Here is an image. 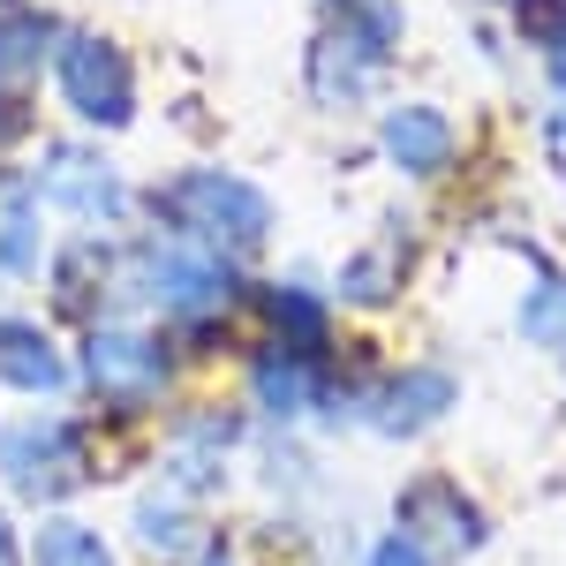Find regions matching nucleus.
Here are the masks:
<instances>
[{
  "mask_svg": "<svg viewBox=\"0 0 566 566\" xmlns=\"http://www.w3.org/2000/svg\"><path fill=\"white\" fill-rule=\"evenodd\" d=\"M151 212L167 219V234H181V242H197V250H212L227 264L258 258L264 242H272V197L250 175H227V167H189V175H175L151 197Z\"/></svg>",
  "mask_w": 566,
  "mask_h": 566,
  "instance_id": "f257e3e1",
  "label": "nucleus"
},
{
  "mask_svg": "<svg viewBox=\"0 0 566 566\" xmlns=\"http://www.w3.org/2000/svg\"><path fill=\"white\" fill-rule=\"evenodd\" d=\"M122 287H136L144 303H159L167 317H181V325H205V317H219V310L234 303V272H227V258L181 242V234L136 242L129 258H122Z\"/></svg>",
  "mask_w": 566,
  "mask_h": 566,
  "instance_id": "f03ea898",
  "label": "nucleus"
},
{
  "mask_svg": "<svg viewBox=\"0 0 566 566\" xmlns=\"http://www.w3.org/2000/svg\"><path fill=\"white\" fill-rule=\"evenodd\" d=\"M53 91L84 129H129L136 122V61L106 31H61L53 45Z\"/></svg>",
  "mask_w": 566,
  "mask_h": 566,
  "instance_id": "7ed1b4c3",
  "label": "nucleus"
},
{
  "mask_svg": "<svg viewBox=\"0 0 566 566\" xmlns=\"http://www.w3.org/2000/svg\"><path fill=\"white\" fill-rule=\"evenodd\" d=\"M0 476H8L15 499H31V506L69 499V491L91 476L84 431H76L69 416H23V423H8V431H0Z\"/></svg>",
  "mask_w": 566,
  "mask_h": 566,
  "instance_id": "20e7f679",
  "label": "nucleus"
},
{
  "mask_svg": "<svg viewBox=\"0 0 566 566\" xmlns=\"http://www.w3.org/2000/svg\"><path fill=\"white\" fill-rule=\"evenodd\" d=\"M167 378H175L167 340L129 333V325H91V340H84V386H91L98 408H114V416H144V408H159Z\"/></svg>",
  "mask_w": 566,
  "mask_h": 566,
  "instance_id": "39448f33",
  "label": "nucleus"
},
{
  "mask_svg": "<svg viewBox=\"0 0 566 566\" xmlns=\"http://www.w3.org/2000/svg\"><path fill=\"white\" fill-rule=\"evenodd\" d=\"M39 197L53 205V212H69L84 234H106V227H122L129 219V181H122V167L106 159V151H91V144H45V167L39 175Z\"/></svg>",
  "mask_w": 566,
  "mask_h": 566,
  "instance_id": "423d86ee",
  "label": "nucleus"
},
{
  "mask_svg": "<svg viewBox=\"0 0 566 566\" xmlns=\"http://www.w3.org/2000/svg\"><path fill=\"white\" fill-rule=\"evenodd\" d=\"M378 76H386V53H370L363 39H348L340 23L317 31L310 53H303V84H310V98H317L325 114H355V106L378 91Z\"/></svg>",
  "mask_w": 566,
  "mask_h": 566,
  "instance_id": "0eeeda50",
  "label": "nucleus"
},
{
  "mask_svg": "<svg viewBox=\"0 0 566 566\" xmlns=\"http://www.w3.org/2000/svg\"><path fill=\"white\" fill-rule=\"evenodd\" d=\"M453 144L461 136H453V122L438 114L431 98H400V106H386V122H378V151L408 181H438L453 167Z\"/></svg>",
  "mask_w": 566,
  "mask_h": 566,
  "instance_id": "6e6552de",
  "label": "nucleus"
},
{
  "mask_svg": "<svg viewBox=\"0 0 566 566\" xmlns=\"http://www.w3.org/2000/svg\"><path fill=\"white\" fill-rule=\"evenodd\" d=\"M400 528L416 544H438V552H476L483 544V514L461 499V483H446V476H423L400 491Z\"/></svg>",
  "mask_w": 566,
  "mask_h": 566,
  "instance_id": "1a4fd4ad",
  "label": "nucleus"
},
{
  "mask_svg": "<svg viewBox=\"0 0 566 566\" xmlns=\"http://www.w3.org/2000/svg\"><path fill=\"white\" fill-rule=\"evenodd\" d=\"M45 258V197L23 167H0V272H39Z\"/></svg>",
  "mask_w": 566,
  "mask_h": 566,
  "instance_id": "9d476101",
  "label": "nucleus"
},
{
  "mask_svg": "<svg viewBox=\"0 0 566 566\" xmlns=\"http://www.w3.org/2000/svg\"><path fill=\"white\" fill-rule=\"evenodd\" d=\"M227 446H234V416H219V408H197V416H181L175 438H167V476L181 491H205L219 483V461H227Z\"/></svg>",
  "mask_w": 566,
  "mask_h": 566,
  "instance_id": "9b49d317",
  "label": "nucleus"
},
{
  "mask_svg": "<svg viewBox=\"0 0 566 566\" xmlns=\"http://www.w3.org/2000/svg\"><path fill=\"white\" fill-rule=\"evenodd\" d=\"M53 45H61V23L45 8H23L8 0L0 8V84H39V69H53Z\"/></svg>",
  "mask_w": 566,
  "mask_h": 566,
  "instance_id": "f8f14e48",
  "label": "nucleus"
},
{
  "mask_svg": "<svg viewBox=\"0 0 566 566\" xmlns=\"http://www.w3.org/2000/svg\"><path fill=\"white\" fill-rule=\"evenodd\" d=\"M0 386H15V392H61L69 386V363L53 355V340H45L31 317H0Z\"/></svg>",
  "mask_w": 566,
  "mask_h": 566,
  "instance_id": "ddd939ff",
  "label": "nucleus"
},
{
  "mask_svg": "<svg viewBox=\"0 0 566 566\" xmlns=\"http://www.w3.org/2000/svg\"><path fill=\"white\" fill-rule=\"evenodd\" d=\"M106 280H122V258H114L98 234H84L76 250H61V264H53V303L69 310V317H98Z\"/></svg>",
  "mask_w": 566,
  "mask_h": 566,
  "instance_id": "4468645a",
  "label": "nucleus"
},
{
  "mask_svg": "<svg viewBox=\"0 0 566 566\" xmlns=\"http://www.w3.org/2000/svg\"><path fill=\"white\" fill-rule=\"evenodd\" d=\"M446 408H453V378H446V370H400V378L378 392V431L408 438V431H423V423H438Z\"/></svg>",
  "mask_w": 566,
  "mask_h": 566,
  "instance_id": "2eb2a0df",
  "label": "nucleus"
},
{
  "mask_svg": "<svg viewBox=\"0 0 566 566\" xmlns=\"http://www.w3.org/2000/svg\"><path fill=\"white\" fill-rule=\"evenodd\" d=\"M400 272H408V234H378L370 250H355V258L340 264V295L363 303V310H378V303H392Z\"/></svg>",
  "mask_w": 566,
  "mask_h": 566,
  "instance_id": "dca6fc26",
  "label": "nucleus"
},
{
  "mask_svg": "<svg viewBox=\"0 0 566 566\" xmlns=\"http://www.w3.org/2000/svg\"><path fill=\"white\" fill-rule=\"evenodd\" d=\"M272 340L295 355H325V303L310 287H272Z\"/></svg>",
  "mask_w": 566,
  "mask_h": 566,
  "instance_id": "f3484780",
  "label": "nucleus"
},
{
  "mask_svg": "<svg viewBox=\"0 0 566 566\" xmlns=\"http://www.w3.org/2000/svg\"><path fill=\"white\" fill-rule=\"evenodd\" d=\"M325 8H333V23L348 39H363L370 53H386V61H392V45H400V31H408V8L400 0H325Z\"/></svg>",
  "mask_w": 566,
  "mask_h": 566,
  "instance_id": "a211bd4d",
  "label": "nucleus"
},
{
  "mask_svg": "<svg viewBox=\"0 0 566 566\" xmlns=\"http://www.w3.org/2000/svg\"><path fill=\"white\" fill-rule=\"evenodd\" d=\"M136 544H144V552H167V559L205 552V536L189 528V514H181L175 499H136Z\"/></svg>",
  "mask_w": 566,
  "mask_h": 566,
  "instance_id": "6ab92c4d",
  "label": "nucleus"
},
{
  "mask_svg": "<svg viewBox=\"0 0 566 566\" xmlns=\"http://www.w3.org/2000/svg\"><path fill=\"white\" fill-rule=\"evenodd\" d=\"M31 566H114V552L84 522H45L39 544H31Z\"/></svg>",
  "mask_w": 566,
  "mask_h": 566,
  "instance_id": "aec40b11",
  "label": "nucleus"
},
{
  "mask_svg": "<svg viewBox=\"0 0 566 566\" xmlns=\"http://www.w3.org/2000/svg\"><path fill=\"white\" fill-rule=\"evenodd\" d=\"M522 333L536 348H566V280H544L522 303Z\"/></svg>",
  "mask_w": 566,
  "mask_h": 566,
  "instance_id": "412c9836",
  "label": "nucleus"
},
{
  "mask_svg": "<svg viewBox=\"0 0 566 566\" xmlns=\"http://www.w3.org/2000/svg\"><path fill=\"white\" fill-rule=\"evenodd\" d=\"M514 31H522L536 53H552L566 39V0H514Z\"/></svg>",
  "mask_w": 566,
  "mask_h": 566,
  "instance_id": "4be33fe9",
  "label": "nucleus"
},
{
  "mask_svg": "<svg viewBox=\"0 0 566 566\" xmlns=\"http://www.w3.org/2000/svg\"><path fill=\"white\" fill-rule=\"evenodd\" d=\"M15 136H31V106L15 84H0V144H15Z\"/></svg>",
  "mask_w": 566,
  "mask_h": 566,
  "instance_id": "5701e85b",
  "label": "nucleus"
},
{
  "mask_svg": "<svg viewBox=\"0 0 566 566\" xmlns=\"http://www.w3.org/2000/svg\"><path fill=\"white\" fill-rule=\"evenodd\" d=\"M370 566H431V552H423L416 536H386V544L370 552Z\"/></svg>",
  "mask_w": 566,
  "mask_h": 566,
  "instance_id": "b1692460",
  "label": "nucleus"
},
{
  "mask_svg": "<svg viewBox=\"0 0 566 566\" xmlns=\"http://www.w3.org/2000/svg\"><path fill=\"white\" fill-rule=\"evenodd\" d=\"M544 69H552V91H559V98H566V39L552 45V53H544Z\"/></svg>",
  "mask_w": 566,
  "mask_h": 566,
  "instance_id": "393cba45",
  "label": "nucleus"
},
{
  "mask_svg": "<svg viewBox=\"0 0 566 566\" xmlns=\"http://www.w3.org/2000/svg\"><path fill=\"white\" fill-rule=\"evenodd\" d=\"M0 566H23V552H15V528L0 522Z\"/></svg>",
  "mask_w": 566,
  "mask_h": 566,
  "instance_id": "a878e982",
  "label": "nucleus"
},
{
  "mask_svg": "<svg viewBox=\"0 0 566 566\" xmlns=\"http://www.w3.org/2000/svg\"><path fill=\"white\" fill-rule=\"evenodd\" d=\"M0 8H8V0H0Z\"/></svg>",
  "mask_w": 566,
  "mask_h": 566,
  "instance_id": "bb28decb",
  "label": "nucleus"
}]
</instances>
